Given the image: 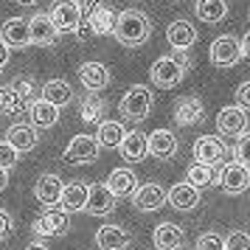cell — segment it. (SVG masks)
I'll use <instances>...</instances> for the list:
<instances>
[{
	"mask_svg": "<svg viewBox=\"0 0 250 250\" xmlns=\"http://www.w3.org/2000/svg\"><path fill=\"white\" fill-rule=\"evenodd\" d=\"M113 37L126 48H138L144 45L149 37H152V20H149L144 12L138 9H126V12H118L115 17V28Z\"/></svg>",
	"mask_w": 250,
	"mask_h": 250,
	"instance_id": "6da1fadb",
	"label": "cell"
},
{
	"mask_svg": "<svg viewBox=\"0 0 250 250\" xmlns=\"http://www.w3.org/2000/svg\"><path fill=\"white\" fill-rule=\"evenodd\" d=\"M152 104H155V96L146 84H132L129 90L121 96L118 102V113L124 115L126 121H144L149 113H152Z\"/></svg>",
	"mask_w": 250,
	"mask_h": 250,
	"instance_id": "7a4b0ae2",
	"label": "cell"
},
{
	"mask_svg": "<svg viewBox=\"0 0 250 250\" xmlns=\"http://www.w3.org/2000/svg\"><path fill=\"white\" fill-rule=\"evenodd\" d=\"M99 152H102V146H99L96 135H76L70 138L68 149L62 152V160L70 166H84V163H96Z\"/></svg>",
	"mask_w": 250,
	"mask_h": 250,
	"instance_id": "3957f363",
	"label": "cell"
},
{
	"mask_svg": "<svg viewBox=\"0 0 250 250\" xmlns=\"http://www.w3.org/2000/svg\"><path fill=\"white\" fill-rule=\"evenodd\" d=\"M31 230H34L37 236H65L70 230V214L68 211H62V208H48V211H42V214L34 219V225H31Z\"/></svg>",
	"mask_w": 250,
	"mask_h": 250,
	"instance_id": "277c9868",
	"label": "cell"
},
{
	"mask_svg": "<svg viewBox=\"0 0 250 250\" xmlns=\"http://www.w3.org/2000/svg\"><path fill=\"white\" fill-rule=\"evenodd\" d=\"M152 84L155 87H160V90H171V87H177L183 82V76H186V68H183L180 62L174 59V54L171 57H160L155 65H152Z\"/></svg>",
	"mask_w": 250,
	"mask_h": 250,
	"instance_id": "5b68a950",
	"label": "cell"
},
{
	"mask_svg": "<svg viewBox=\"0 0 250 250\" xmlns=\"http://www.w3.org/2000/svg\"><path fill=\"white\" fill-rule=\"evenodd\" d=\"M208 57H211V62H214L216 68H233L242 59V45H239V40L233 34H222L211 42Z\"/></svg>",
	"mask_w": 250,
	"mask_h": 250,
	"instance_id": "8992f818",
	"label": "cell"
},
{
	"mask_svg": "<svg viewBox=\"0 0 250 250\" xmlns=\"http://www.w3.org/2000/svg\"><path fill=\"white\" fill-rule=\"evenodd\" d=\"M51 23L57 28V34H68V31H76V25L82 20V9H79V0H59L54 3L51 9Z\"/></svg>",
	"mask_w": 250,
	"mask_h": 250,
	"instance_id": "52a82bcc",
	"label": "cell"
},
{
	"mask_svg": "<svg viewBox=\"0 0 250 250\" xmlns=\"http://www.w3.org/2000/svg\"><path fill=\"white\" fill-rule=\"evenodd\" d=\"M216 180H219V186H222L225 194L236 197V194H245L250 188V169L242 166L239 160H233V163H225V169H222V174Z\"/></svg>",
	"mask_w": 250,
	"mask_h": 250,
	"instance_id": "ba28073f",
	"label": "cell"
},
{
	"mask_svg": "<svg viewBox=\"0 0 250 250\" xmlns=\"http://www.w3.org/2000/svg\"><path fill=\"white\" fill-rule=\"evenodd\" d=\"M0 40L9 45V51H23L31 45V28H28V17H12L0 28Z\"/></svg>",
	"mask_w": 250,
	"mask_h": 250,
	"instance_id": "9c48e42d",
	"label": "cell"
},
{
	"mask_svg": "<svg viewBox=\"0 0 250 250\" xmlns=\"http://www.w3.org/2000/svg\"><path fill=\"white\" fill-rule=\"evenodd\" d=\"M216 129H219V135L225 138H239L248 132V113L242 110V107H222L219 115H216Z\"/></svg>",
	"mask_w": 250,
	"mask_h": 250,
	"instance_id": "30bf717a",
	"label": "cell"
},
{
	"mask_svg": "<svg viewBox=\"0 0 250 250\" xmlns=\"http://www.w3.org/2000/svg\"><path fill=\"white\" fill-rule=\"evenodd\" d=\"M132 205L144 214H152V211H160L166 205V188L158 186V183H144L138 186L135 194H132Z\"/></svg>",
	"mask_w": 250,
	"mask_h": 250,
	"instance_id": "8fae6325",
	"label": "cell"
},
{
	"mask_svg": "<svg viewBox=\"0 0 250 250\" xmlns=\"http://www.w3.org/2000/svg\"><path fill=\"white\" fill-rule=\"evenodd\" d=\"M225 155H228V149L216 135H203V138H197V144H194V160L197 163H205V166H214L216 169L225 160Z\"/></svg>",
	"mask_w": 250,
	"mask_h": 250,
	"instance_id": "7c38bea8",
	"label": "cell"
},
{
	"mask_svg": "<svg viewBox=\"0 0 250 250\" xmlns=\"http://www.w3.org/2000/svg\"><path fill=\"white\" fill-rule=\"evenodd\" d=\"M84 211L90 216H107V214L115 211V197H113V191L107 188V183H93L90 186Z\"/></svg>",
	"mask_w": 250,
	"mask_h": 250,
	"instance_id": "4fadbf2b",
	"label": "cell"
},
{
	"mask_svg": "<svg viewBox=\"0 0 250 250\" xmlns=\"http://www.w3.org/2000/svg\"><path fill=\"white\" fill-rule=\"evenodd\" d=\"M166 203L174 208V211H194L197 205H200V188H194L188 180L183 183H174L169 188V194H166Z\"/></svg>",
	"mask_w": 250,
	"mask_h": 250,
	"instance_id": "5bb4252c",
	"label": "cell"
},
{
	"mask_svg": "<svg viewBox=\"0 0 250 250\" xmlns=\"http://www.w3.org/2000/svg\"><path fill=\"white\" fill-rule=\"evenodd\" d=\"M205 118V107L197 96H183L174 104V121L177 126H197Z\"/></svg>",
	"mask_w": 250,
	"mask_h": 250,
	"instance_id": "9a60e30c",
	"label": "cell"
},
{
	"mask_svg": "<svg viewBox=\"0 0 250 250\" xmlns=\"http://www.w3.org/2000/svg\"><path fill=\"white\" fill-rule=\"evenodd\" d=\"M110 79L113 76H110L107 65H102V62H84V65H79V82L90 93H99L104 87H110Z\"/></svg>",
	"mask_w": 250,
	"mask_h": 250,
	"instance_id": "2e32d148",
	"label": "cell"
},
{
	"mask_svg": "<svg viewBox=\"0 0 250 250\" xmlns=\"http://www.w3.org/2000/svg\"><path fill=\"white\" fill-rule=\"evenodd\" d=\"M87 191H90V183H82V180L65 183V188H62V197H59V205H62V211H68V214L84 211V205H87Z\"/></svg>",
	"mask_w": 250,
	"mask_h": 250,
	"instance_id": "e0dca14e",
	"label": "cell"
},
{
	"mask_svg": "<svg viewBox=\"0 0 250 250\" xmlns=\"http://www.w3.org/2000/svg\"><path fill=\"white\" fill-rule=\"evenodd\" d=\"M146 149H149L152 158L169 160V158L177 155V138H174V132H169V129H155V132L146 138Z\"/></svg>",
	"mask_w": 250,
	"mask_h": 250,
	"instance_id": "ac0fdd59",
	"label": "cell"
},
{
	"mask_svg": "<svg viewBox=\"0 0 250 250\" xmlns=\"http://www.w3.org/2000/svg\"><path fill=\"white\" fill-rule=\"evenodd\" d=\"M62 188H65V183H62V177H59V174H42V177L34 183L37 203L48 205V208H51V205H59Z\"/></svg>",
	"mask_w": 250,
	"mask_h": 250,
	"instance_id": "d6986e66",
	"label": "cell"
},
{
	"mask_svg": "<svg viewBox=\"0 0 250 250\" xmlns=\"http://www.w3.org/2000/svg\"><path fill=\"white\" fill-rule=\"evenodd\" d=\"M166 40H169V45L174 51H188L194 48L197 42V28H194L188 20H174V23L166 28Z\"/></svg>",
	"mask_w": 250,
	"mask_h": 250,
	"instance_id": "ffe728a7",
	"label": "cell"
},
{
	"mask_svg": "<svg viewBox=\"0 0 250 250\" xmlns=\"http://www.w3.org/2000/svg\"><path fill=\"white\" fill-rule=\"evenodd\" d=\"M107 188L113 191V197H132L138 188V174L132 169H113L110 171V177H107Z\"/></svg>",
	"mask_w": 250,
	"mask_h": 250,
	"instance_id": "44dd1931",
	"label": "cell"
},
{
	"mask_svg": "<svg viewBox=\"0 0 250 250\" xmlns=\"http://www.w3.org/2000/svg\"><path fill=\"white\" fill-rule=\"evenodd\" d=\"M28 118H31V126L48 129L59 121V107H54L45 99H34V102H28Z\"/></svg>",
	"mask_w": 250,
	"mask_h": 250,
	"instance_id": "7402d4cb",
	"label": "cell"
},
{
	"mask_svg": "<svg viewBox=\"0 0 250 250\" xmlns=\"http://www.w3.org/2000/svg\"><path fill=\"white\" fill-rule=\"evenodd\" d=\"M96 248L99 250H126L129 248V233L118 225H102L96 230Z\"/></svg>",
	"mask_w": 250,
	"mask_h": 250,
	"instance_id": "603a6c76",
	"label": "cell"
},
{
	"mask_svg": "<svg viewBox=\"0 0 250 250\" xmlns=\"http://www.w3.org/2000/svg\"><path fill=\"white\" fill-rule=\"evenodd\" d=\"M28 28H31V45H42V48L54 45L57 37H59L48 14H34V17H28Z\"/></svg>",
	"mask_w": 250,
	"mask_h": 250,
	"instance_id": "cb8c5ba5",
	"label": "cell"
},
{
	"mask_svg": "<svg viewBox=\"0 0 250 250\" xmlns=\"http://www.w3.org/2000/svg\"><path fill=\"white\" fill-rule=\"evenodd\" d=\"M118 152H121V158H124L126 163H141V160L149 155L146 135H144V132H138V129L126 132L124 141H121V146H118Z\"/></svg>",
	"mask_w": 250,
	"mask_h": 250,
	"instance_id": "d4e9b609",
	"label": "cell"
},
{
	"mask_svg": "<svg viewBox=\"0 0 250 250\" xmlns=\"http://www.w3.org/2000/svg\"><path fill=\"white\" fill-rule=\"evenodd\" d=\"M155 248L158 250H180L186 236H183V228L174 225V222H160L155 228Z\"/></svg>",
	"mask_w": 250,
	"mask_h": 250,
	"instance_id": "484cf974",
	"label": "cell"
},
{
	"mask_svg": "<svg viewBox=\"0 0 250 250\" xmlns=\"http://www.w3.org/2000/svg\"><path fill=\"white\" fill-rule=\"evenodd\" d=\"M6 141H9L17 152H31V149L37 146L40 135H37V126H31V124H14V126H9Z\"/></svg>",
	"mask_w": 250,
	"mask_h": 250,
	"instance_id": "4316f807",
	"label": "cell"
},
{
	"mask_svg": "<svg viewBox=\"0 0 250 250\" xmlns=\"http://www.w3.org/2000/svg\"><path fill=\"white\" fill-rule=\"evenodd\" d=\"M42 99L62 110V107H68V104L73 102V87H70L65 79H51V82L42 84Z\"/></svg>",
	"mask_w": 250,
	"mask_h": 250,
	"instance_id": "83f0119b",
	"label": "cell"
},
{
	"mask_svg": "<svg viewBox=\"0 0 250 250\" xmlns=\"http://www.w3.org/2000/svg\"><path fill=\"white\" fill-rule=\"evenodd\" d=\"M124 135L126 132L118 121H99L96 124V141H99L102 149H118L121 141H124Z\"/></svg>",
	"mask_w": 250,
	"mask_h": 250,
	"instance_id": "f1b7e54d",
	"label": "cell"
},
{
	"mask_svg": "<svg viewBox=\"0 0 250 250\" xmlns=\"http://www.w3.org/2000/svg\"><path fill=\"white\" fill-rule=\"evenodd\" d=\"M194 12L197 17L203 20V23H222L228 14V3L225 0H197V6H194Z\"/></svg>",
	"mask_w": 250,
	"mask_h": 250,
	"instance_id": "f546056e",
	"label": "cell"
},
{
	"mask_svg": "<svg viewBox=\"0 0 250 250\" xmlns=\"http://www.w3.org/2000/svg\"><path fill=\"white\" fill-rule=\"evenodd\" d=\"M115 17L118 14L113 12V9H107V6H102V9H96V12L90 14V17H84L87 20V25H90V31L93 34H113V28H115Z\"/></svg>",
	"mask_w": 250,
	"mask_h": 250,
	"instance_id": "4dcf8cb0",
	"label": "cell"
},
{
	"mask_svg": "<svg viewBox=\"0 0 250 250\" xmlns=\"http://www.w3.org/2000/svg\"><path fill=\"white\" fill-rule=\"evenodd\" d=\"M104 110H107L104 99H96V96H87V99L79 104V115H82L84 124H99L102 115H104Z\"/></svg>",
	"mask_w": 250,
	"mask_h": 250,
	"instance_id": "1f68e13d",
	"label": "cell"
},
{
	"mask_svg": "<svg viewBox=\"0 0 250 250\" xmlns=\"http://www.w3.org/2000/svg\"><path fill=\"white\" fill-rule=\"evenodd\" d=\"M214 180H216L214 166H205V163H191L188 166V183H191L194 188H205V186H211Z\"/></svg>",
	"mask_w": 250,
	"mask_h": 250,
	"instance_id": "d6a6232c",
	"label": "cell"
},
{
	"mask_svg": "<svg viewBox=\"0 0 250 250\" xmlns=\"http://www.w3.org/2000/svg\"><path fill=\"white\" fill-rule=\"evenodd\" d=\"M0 110H3L6 115H20L25 110V102L9 87V84L0 87Z\"/></svg>",
	"mask_w": 250,
	"mask_h": 250,
	"instance_id": "836d02e7",
	"label": "cell"
},
{
	"mask_svg": "<svg viewBox=\"0 0 250 250\" xmlns=\"http://www.w3.org/2000/svg\"><path fill=\"white\" fill-rule=\"evenodd\" d=\"M9 87H12V90L17 93V96H20V99H23L25 104H28V102H34V82H31V79L20 76V79H14L12 84H9Z\"/></svg>",
	"mask_w": 250,
	"mask_h": 250,
	"instance_id": "e575fe53",
	"label": "cell"
},
{
	"mask_svg": "<svg viewBox=\"0 0 250 250\" xmlns=\"http://www.w3.org/2000/svg\"><path fill=\"white\" fill-rule=\"evenodd\" d=\"M225 250H250V233L245 230H233L225 236Z\"/></svg>",
	"mask_w": 250,
	"mask_h": 250,
	"instance_id": "d590c367",
	"label": "cell"
},
{
	"mask_svg": "<svg viewBox=\"0 0 250 250\" xmlns=\"http://www.w3.org/2000/svg\"><path fill=\"white\" fill-rule=\"evenodd\" d=\"M233 155H236V160L242 163V166H248V169H250V132H245V135L236 138Z\"/></svg>",
	"mask_w": 250,
	"mask_h": 250,
	"instance_id": "8d00e7d4",
	"label": "cell"
},
{
	"mask_svg": "<svg viewBox=\"0 0 250 250\" xmlns=\"http://www.w3.org/2000/svg\"><path fill=\"white\" fill-rule=\"evenodd\" d=\"M197 250H225V239L214 233V230H208V233L197 239Z\"/></svg>",
	"mask_w": 250,
	"mask_h": 250,
	"instance_id": "74e56055",
	"label": "cell"
},
{
	"mask_svg": "<svg viewBox=\"0 0 250 250\" xmlns=\"http://www.w3.org/2000/svg\"><path fill=\"white\" fill-rule=\"evenodd\" d=\"M17 155H20V152H17V149H14L9 141H0V169H6V171L14 169Z\"/></svg>",
	"mask_w": 250,
	"mask_h": 250,
	"instance_id": "f35d334b",
	"label": "cell"
},
{
	"mask_svg": "<svg viewBox=\"0 0 250 250\" xmlns=\"http://www.w3.org/2000/svg\"><path fill=\"white\" fill-rule=\"evenodd\" d=\"M236 107H242L245 113L250 110V82H242L236 90Z\"/></svg>",
	"mask_w": 250,
	"mask_h": 250,
	"instance_id": "ab89813d",
	"label": "cell"
},
{
	"mask_svg": "<svg viewBox=\"0 0 250 250\" xmlns=\"http://www.w3.org/2000/svg\"><path fill=\"white\" fill-rule=\"evenodd\" d=\"M14 233V219L9 216V211L0 208V239H9Z\"/></svg>",
	"mask_w": 250,
	"mask_h": 250,
	"instance_id": "60d3db41",
	"label": "cell"
},
{
	"mask_svg": "<svg viewBox=\"0 0 250 250\" xmlns=\"http://www.w3.org/2000/svg\"><path fill=\"white\" fill-rule=\"evenodd\" d=\"M104 0H79V9H82V17H90L96 9H102Z\"/></svg>",
	"mask_w": 250,
	"mask_h": 250,
	"instance_id": "b9f144b4",
	"label": "cell"
},
{
	"mask_svg": "<svg viewBox=\"0 0 250 250\" xmlns=\"http://www.w3.org/2000/svg\"><path fill=\"white\" fill-rule=\"evenodd\" d=\"M9 57H12V51H9V45L0 40V70L6 68V62H9Z\"/></svg>",
	"mask_w": 250,
	"mask_h": 250,
	"instance_id": "7bdbcfd3",
	"label": "cell"
},
{
	"mask_svg": "<svg viewBox=\"0 0 250 250\" xmlns=\"http://www.w3.org/2000/svg\"><path fill=\"white\" fill-rule=\"evenodd\" d=\"M239 45H242V57L250 59V31H248L245 37H242V40H239Z\"/></svg>",
	"mask_w": 250,
	"mask_h": 250,
	"instance_id": "ee69618b",
	"label": "cell"
},
{
	"mask_svg": "<svg viewBox=\"0 0 250 250\" xmlns=\"http://www.w3.org/2000/svg\"><path fill=\"white\" fill-rule=\"evenodd\" d=\"M6 186H9V171H6V169H0V191H3Z\"/></svg>",
	"mask_w": 250,
	"mask_h": 250,
	"instance_id": "f6af8a7d",
	"label": "cell"
},
{
	"mask_svg": "<svg viewBox=\"0 0 250 250\" xmlns=\"http://www.w3.org/2000/svg\"><path fill=\"white\" fill-rule=\"evenodd\" d=\"M25 250H51V248H45V245H40V242H34V245H28Z\"/></svg>",
	"mask_w": 250,
	"mask_h": 250,
	"instance_id": "bcb514c9",
	"label": "cell"
},
{
	"mask_svg": "<svg viewBox=\"0 0 250 250\" xmlns=\"http://www.w3.org/2000/svg\"><path fill=\"white\" fill-rule=\"evenodd\" d=\"M17 3H20V6H34L37 0H17Z\"/></svg>",
	"mask_w": 250,
	"mask_h": 250,
	"instance_id": "7dc6e473",
	"label": "cell"
}]
</instances>
